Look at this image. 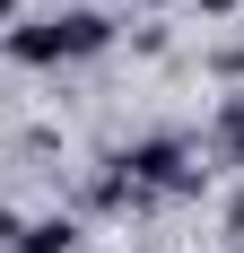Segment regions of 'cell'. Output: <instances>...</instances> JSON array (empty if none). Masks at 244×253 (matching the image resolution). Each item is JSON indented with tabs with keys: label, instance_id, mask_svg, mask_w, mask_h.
<instances>
[{
	"label": "cell",
	"instance_id": "4",
	"mask_svg": "<svg viewBox=\"0 0 244 253\" xmlns=\"http://www.w3.org/2000/svg\"><path fill=\"white\" fill-rule=\"evenodd\" d=\"M218 149L244 166V96H227V105H218Z\"/></svg>",
	"mask_w": 244,
	"mask_h": 253
},
{
	"label": "cell",
	"instance_id": "5",
	"mask_svg": "<svg viewBox=\"0 0 244 253\" xmlns=\"http://www.w3.org/2000/svg\"><path fill=\"white\" fill-rule=\"evenodd\" d=\"M227 227H236V245H244V192H236V201H227Z\"/></svg>",
	"mask_w": 244,
	"mask_h": 253
},
{
	"label": "cell",
	"instance_id": "8",
	"mask_svg": "<svg viewBox=\"0 0 244 253\" xmlns=\"http://www.w3.org/2000/svg\"><path fill=\"white\" fill-rule=\"evenodd\" d=\"M236 253H244V245H236Z\"/></svg>",
	"mask_w": 244,
	"mask_h": 253
},
{
	"label": "cell",
	"instance_id": "1",
	"mask_svg": "<svg viewBox=\"0 0 244 253\" xmlns=\"http://www.w3.org/2000/svg\"><path fill=\"white\" fill-rule=\"evenodd\" d=\"M114 44V26L96 18V9H61V18H18L9 26V61H26V70H52V61H87V52Z\"/></svg>",
	"mask_w": 244,
	"mask_h": 253
},
{
	"label": "cell",
	"instance_id": "2",
	"mask_svg": "<svg viewBox=\"0 0 244 253\" xmlns=\"http://www.w3.org/2000/svg\"><path fill=\"white\" fill-rule=\"evenodd\" d=\"M122 175L140 183V192H201V166H192V149H183V140H131Z\"/></svg>",
	"mask_w": 244,
	"mask_h": 253
},
{
	"label": "cell",
	"instance_id": "6",
	"mask_svg": "<svg viewBox=\"0 0 244 253\" xmlns=\"http://www.w3.org/2000/svg\"><path fill=\"white\" fill-rule=\"evenodd\" d=\"M192 9H244V0H192Z\"/></svg>",
	"mask_w": 244,
	"mask_h": 253
},
{
	"label": "cell",
	"instance_id": "7",
	"mask_svg": "<svg viewBox=\"0 0 244 253\" xmlns=\"http://www.w3.org/2000/svg\"><path fill=\"white\" fill-rule=\"evenodd\" d=\"M0 18H18V0H0Z\"/></svg>",
	"mask_w": 244,
	"mask_h": 253
},
{
	"label": "cell",
	"instance_id": "3",
	"mask_svg": "<svg viewBox=\"0 0 244 253\" xmlns=\"http://www.w3.org/2000/svg\"><path fill=\"white\" fill-rule=\"evenodd\" d=\"M79 245V218H26V236H18V253H70Z\"/></svg>",
	"mask_w": 244,
	"mask_h": 253
}]
</instances>
